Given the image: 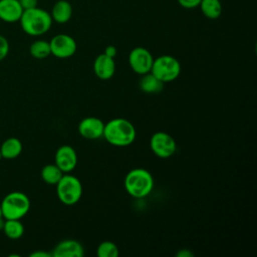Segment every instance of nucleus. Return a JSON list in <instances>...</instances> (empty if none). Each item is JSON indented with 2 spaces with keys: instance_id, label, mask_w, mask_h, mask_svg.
Listing matches in <instances>:
<instances>
[{
  "instance_id": "1",
  "label": "nucleus",
  "mask_w": 257,
  "mask_h": 257,
  "mask_svg": "<svg viewBox=\"0 0 257 257\" xmlns=\"http://www.w3.org/2000/svg\"><path fill=\"white\" fill-rule=\"evenodd\" d=\"M19 22L22 30L26 34L30 36H40L51 28L53 21L48 11L36 6L23 10Z\"/></svg>"
},
{
  "instance_id": "2",
  "label": "nucleus",
  "mask_w": 257,
  "mask_h": 257,
  "mask_svg": "<svg viewBox=\"0 0 257 257\" xmlns=\"http://www.w3.org/2000/svg\"><path fill=\"white\" fill-rule=\"evenodd\" d=\"M137 136L134 124L125 118H113L104 124V139L112 146L126 147L131 145Z\"/></svg>"
},
{
  "instance_id": "3",
  "label": "nucleus",
  "mask_w": 257,
  "mask_h": 257,
  "mask_svg": "<svg viewBox=\"0 0 257 257\" xmlns=\"http://www.w3.org/2000/svg\"><path fill=\"white\" fill-rule=\"evenodd\" d=\"M124 188L131 196L144 198L148 196L154 188L153 176L145 169H133L124 178Z\"/></svg>"
},
{
  "instance_id": "4",
  "label": "nucleus",
  "mask_w": 257,
  "mask_h": 257,
  "mask_svg": "<svg viewBox=\"0 0 257 257\" xmlns=\"http://www.w3.org/2000/svg\"><path fill=\"white\" fill-rule=\"evenodd\" d=\"M3 219L21 220L30 209V200L28 196L20 191L8 193L0 203Z\"/></svg>"
},
{
  "instance_id": "5",
  "label": "nucleus",
  "mask_w": 257,
  "mask_h": 257,
  "mask_svg": "<svg viewBox=\"0 0 257 257\" xmlns=\"http://www.w3.org/2000/svg\"><path fill=\"white\" fill-rule=\"evenodd\" d=\"M56 186V194L59 201L67 206L76 204L82 195V185L80 181L75 177L68 174H64Z\"/></svg>"
},
{
  "instance_id": "6",
  "label": "nucleus",
  "mask_w": 257,
  "mask_h": 257,
  "mask_svg": "<svg viewBox=\"0 0 257 257\" xmlns=\"http://www.w3.org/2000/svg\"><path fill=\"white\" fill-rule=\"evenodd\" d=\"M150 72L163 83L170 82L180 75L181 64L179 60L172 55H161L154 58Z\"/></svg>"
},
{
  "instance_id": "7",
  "label": "nucleus",
  "mask_w": 257,
  "mask_h": 257,
  "mask_svg": "<svg viewBox=\"0 0 257 257\" xmlns=\"http://www.w3.org/2000/svg\"><path fill=\"white\" fill-rule=\"evenodd\" d=\"M150 147L156 156L163 159L173 156L177 150L174 138L165 132L155 133L151 137Z\"/></svg>"
},
{
  "instance_id": "8",
  "label": "nucleus",
  "mask_w": 257,
  "mask_h": 257,
  "mask_svg": "<svg viewBox=\"0 0 257 257\" xmlns=\"http://www.w3.org/2000/svg\"><path fill=\"white\" fill-rule=\"evenodd\" d=\"M50 52L57 58L71 57L77 48L76 41L68 34L60 33L51 38L49 41Z\"/></svg>"
},
{
  "instance_id": "9",
  "label": "nucleus",
  "mask_w": 257,
  "mask_h": 257,
  "mask_svg": "<svg viewBox=\"0 0 257 257\" xmlns=\"http://www.w3.org/2000/svg\"><path fill=\"white\" fill-rule=\"evenodd\" d=\"M154 57L152 53L145 47H135L128 55V63L131 68L138 74H146L151 71Z\"/></svg>"
},
{
  "instance_id": "10",
  "label": "nucleus",
  "mask_w": 257,
  "mask_h": 257,
  "mask_svg": "<svg viewBox=\"0 0 257 257\" xmlns=\"http://www.w3.org/2000/svg\"><path fill=\"white\" fill-rule=\"evenodd\" d=\"M55 165L64 173L68 174L74 170L77 164V155L75 150L68 146L64 145L58 148L55 153Z\"/></svg>"
},
{
  "instance_id": "11",
  "label": "nucleus",
  "mask_w": 257,
  "mask_h": 257,
  "mask_svg": "<svg viewBox=\"0 0 257 257\" xmlns=\"http://www.w3.org/2000/svg\"><path fill=\"white\" fill-rule=\"evenodd\" d=\"M104 123L95 116H88L80 120L78 124V133L87 140H96L103 136Z\"/></svg>"
},
{
  "instance_id": "12",
  "label": "nucleus",
  "mask_w": 257,
  "mask_h": 257,
  "mask_svg": "<svg viewBox=\"0 0 257 257\" xmlns=\"http://www.w3.org/2000/svg\"><path fill=\"white\" fill-rule=\"evenodd\" d=\"M52 257H82L83 246L76 240L66 239L59 242L52 251Z\"/></svg>"
},
{
  "instance_id": "13",
  "label": "nucleus",
  "mask_w": 257,
  "mask_h": 257,
  "mask_svg": "<svg viewBox=\"0 0 257 257\" xmlns=\"http://www.w3.org/2000/svg\"><path fill=\"white\" fill-rule=\"evenodd\" d=\"M23 10L18 0H0V19L4 22H18Z\"/></svg>"
},
{
  "instance_id": "14",
  "label": "nucleus",
  "mask_w": 257,
  "mask_h": 257,
  "mask_svg": "<svg viewBox=\"0 0 257 257\" xmlns=\"http://www.w3.org/2000/svg\"><path fill=\"white\" fill-rule=\"evenodd\" d=\"M114 71L115 63L113 58L105 55L104 53L96 56L93 62V72L99 79H109L114 74Z\"/></svg>"
},
{
  "instance_id": "15",
  "label": "nucleus",
  "mask_w": 257,
  "mask_h": 257,
  "mask_svg": "<svg viewBox=\"0 0 257 257\" xmlns=\"http://www.w3.org/2000/svg\"><path fill=\"white\" fill-rule=\"evenodd\" d=\"M72 6L67 0H58L52 6L50 15L52 21L59 24H64L72 17Z\"/></svg>"
},
{
  "instance_id": "16",
  "label": "nucleus",
  "mask_w": 257,
  "mask_h": 257,
  "mask_svg": "<svg viewBox=\"0 0 257 257\" xmlns=\"http://www.w3.org/2000/svg\"><path fill=\"white\" fill-rule=\"evenodd\" d=\"M22 143L18 138L10 137L6 139L0 146V153L3 159L12 160L22 153Z\"/></svg>"
},
{
  "instance_id": "17",
  "label": "nucleus",
  "mask_w": 257,
  "mask_h": 257,
  "mask_svg": "<svg viewBox=\"0 0 257 257\" xmlns=\"http://www.w3.org/2000/svg\"><path fill=\"white\" fill-rule=\"evenodd\" d=\"M2 231L7 238L16 240L23 236L24 226L19 219H4Z\"/></svg>"
},
{
  "instance_id": "18",
  "label": "nucleus",
  "mask_w": 257,
  "mask_h": 257,
  "mask_svg": "<svg viewBox=\"0 0 257 257\" xmlns=\"http://www.w3.org/2000/svg\"><path fill=\"white\" fill-rule=\"evenodd\" d=\"M163 82L158 79L153 73L148 72L143 74L140 81V88L146 93H158L163 89Z\"/></svg>"
},
{
  "instance_id": "19",
  "label": "nucleus",
  "mask_w": 257,
  "mask_h": 257,
  "mask_svg": "<svg viewBox=\"0 0 257 257\" xmlns=\"http://www.w3.org/2000/svg\"><path fill=\"white\" fill-rule=\"evenodd\" d=\"M199 7L203 15L208 19H217L222 13V4L220 0H201Z\"/></svg>"
},
{
  "instance_id": "20",
  "label": "nucleus",
  "mask_w": 257,
  "mask_h": 257,
  "mask_svg": "<svg viewBox=\"0 0 257 257\" xmlns=\"http://www.w3.org/2000/svg\"><path fill=\"white\" fill-rule=\"evenodd\" d=\"M41 179L49 185H56L64 173L55 165V164H48L45 165L41 169Z\"/></svg>"
},
{
  "instance_id": "21",
  "label": "nucleus",
  "mask_w": 257,
  "mask_h": 257,
  "mask_svg": "<svg viewBox=\"0 0 257 257\" xmlns=\"http://www.w3.org/2000/svg\"><path fill=\"white\" fill-rule=\"evenodd\" d=\"M29 52L31 56L36 59H44L51 54L49 42L43 39L35 40L31 43L29 47Z\"/></svg>"
},
{
  "instance_id": "22",
  "label": "nucleus",
  "mask_w": 257,
  "mask_h": 257,
  "mask_svg": "<svg viewBox=\"0 0 257 257\" xmlns=\"http://www.w3.org/2000/svg\"><path fill=\"white\" fill-rule=\"evenodd\" d=\"M96 254L99 257H117L118 249L114 243L110 241H104L98 245Z\"/></svg>"
},
{
  "instance_id": "23",
  "label": "nucleus",
  "mask_w": 257,
  "mask_h": 257,
  "mask_svg": "<svg viewBox=\"0 0 257 257\" xmlns=\"http://www.w3.org/2000/svg\"><path fill=\"white\" fill-rule=\"evenodd\" d=\"M9 53V42L3 35H0V61L6 58Z\"/></svg>"
},
{
  "instance_id": "24",
  "label": "nucleus",
  "mask_w": 257,
  "mask_h": 257,
  "mask_svg": "<svg viewBox=\"0 0 257 257\" xmlns=\"http://www.w3.org/2000/svg\"><path fill=\"white\" fill-rule=\"evenodd\" d=\"M179 5L186 9H193L199 7L201 0H177Z\"/></svg>"
},
{
  "instance_id": "25",
  "label": "nucleus",
  "mask_w": 257,
  "mask_h": 257,
  "mask_svg": "<svg viewBox=\"0 0 257 257\" xmlns=\"http://www.w3.org/2000/svg\"><path fill=\"white\" fill-rule=\"evenodd\" d=\"M18 1L24 10L34 8L37 6V3H38V0H18Z\"/></svg>"
},
{
  "instance_id": "26",
  "label": "nucleus",
  "mask_w": 257,
  "mask_h": 257,
  "mask_svg": "<svg viewBox=\"0 0 257 257\" xmlns=\"http://www.w3.org/2000/svg\"><path fill=\"white\" fill-rule=\"evenodd\" d=\"M116 52H117V51H116L115 46H113V45H108V46L105 47L103 53H104L105 55H107V56L113 58V57L116 55Z\"/></svg>"
},
{
  "instance_id": "27",
  "label": "nucleus",
  "mask_w": 257,
  "mask_h": 257,
  "mask_svg": "<svg viewBox=\"0 0 257 257\" xmlns=\"http://www.w3.org/2000/svg\"><path fill=\"white\" fill-rule=\"evenodd\" d=\"M29 256L30 257H52V254L45 251H35V252H32Z\"/></svg>"
},
{
  "instance_id": "28",
  "label": "nucleus",
  "mask_w": 257,
  "mask_h": 257,
  "mask_svg": "<svg viewBox=\"0 0 257 257\" xmlns=\"http://www.w3.org/2000/svg\"><path fill=\"white\" fill-rule=\"evenodd\" d=\"M194 254L192 253V252H190L189 250H185V249H182L181 251H179L178 253H177V256H179V257H192Z\"/></svg>"
},
{
  "instance_id": "29",
  "label": "nucleus",
  "mask_w": 257,
  "mask_h": 257,
  "mask_svg": "<svg viewBox=\"0 0 257 257\" xmlns=\"http://www.w3.org/2000/svg\"><path fill=\"white\" fill-rule=\"evenodd\" d=\"M3 218V215H2V210H1V206H0V219Z\"/></svg>"
},
{
  "instance_id": "30",
  "label": "nucleus",
  "mask_w": 257,
  "mask_h": 257,
  "mask_svg": "<svg viewBox=\"0 0 257 257\" xmlns=\"http://www.w3.org/2000/svg\"><path fill=\"white\" fill-rule=\"evenodd\" d=\"M2 159V156H1V153H0V160Z\"/></svg>"
}]
</instances>
